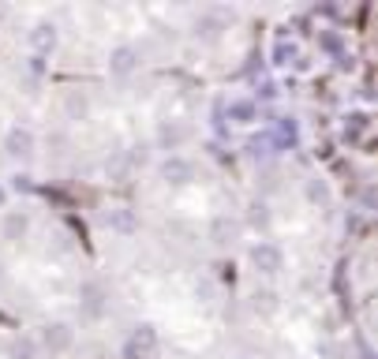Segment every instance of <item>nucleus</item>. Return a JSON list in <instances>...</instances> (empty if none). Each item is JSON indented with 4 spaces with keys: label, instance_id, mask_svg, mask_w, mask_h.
<instances>
[{
    "label": "nucleus",
    "instance_id": "obj_16",
    "mask_svg": "<svg viewBox=\"0 0 378 359\" xmlns=\"http://www.w3.org/2000/svg\"><path fill=\"white\" fill-rule=\"evenodd\" d=\"M367 131V113H348L345 116V139H360Z\"/></svg>",
    "mask_w": 378,
    "mask_h": 359
},
{
    "label": "nucleus",
    "instance_id": "obj_8",
    "mask_svg": "<svg viewBox=\"0 0 378 359\" xmlns=\"http://www.w3.org/2000/svg\"><path fill=\"white\" fill-rule=\"evenodd\" d=\"M132 352H139V355H147V352H154L158 348V329H154L150 322H139L135 326V334H132Z\"/></svg>",
    "mask_w": 378,
    "mask_h": 359
},
{
    "label": "nucleus",
    "instance_id": "obj_12",
    "mask_svg": "<svg viewBox=\"0 0 378 359\" xmlns=\"http://www.w3.org/2000/svg\"><path fill=\"white\" fill-rule=\"evenodd\" d=\"M273 146H281V150L296 146V120H292V116L277 120V139H273Z\"/></svg>",
    "mask_w": 378,
    "mask_h": 359
},
{
    "label": "nucleus",
    "instance_id": "obj_3",
    "mask_svg": "<svg viewBox=\"0 0 378 359\" xmlns=\"http://www.w3.org/2000/svg\"><path fill=\"white\" fill-rule=\"evenodd\" d=\"M132 72H139V49H135V45H116V49L109 52V75L127 79Z\"/></svg>",
    "mask_w": 378,
    "mask_h": 359
},
{
    "label": "nucleus",
    "instance_id": "obj_6",
    "mask_svg": "<svg viewBox=\"0 0 378 359\" xmlns=\"http://www.w3.org/2000/svg\"><path fill=\"white\" fill-rule=\"evenodd\" d=\"M105 224L113 232H120V236H132V232H139V214L132 206H113L105 214Z\"/></svg>",
    "mask_w": 378,
    "mask_h": 359
},
{
    "label": "nucleus",
    "instance_id": "obj_10",
    "mask_svg": "<svg viewBox=\"0 0 378 359\" xmlns=\"http://www.w3.org/2000/svg\"><path fill=\"white\" fill-rule=\"evenodd\" d=\"M184 139H188V127L184 124H161V131H158V142L168 146V150H176Z\"/></svg>",
    "mask_w": 378,
    "mask_h": 359
},
{
    "label": "nucleus",
    "instance_id": "obj_24",
    "mask_svg": "<svg viewBox=\"0 0 378 359\" xmlns=\"http://www.w3.org/2000/svg\"><path fill=\"white\" fill-rule=\"evenodd\" d=\"M266 217H270V214H266V206H263V203L251 206V221H255V224H266Z\"/></svg>",
    "mask_w": 378,
    "mask_h": 359
},
{
    "label": "nucleus",
    "instance_id": "obj_1",
    "mask_svg": "<svg viewBox=\"0 0 378 359\" xmlns=\"http://www.w3.org/2000/svg\"><path fill=\"white\" fill-rule=\"evenodd\" d=\"M251 266H255L258 273H266V277L281 273V266H285L281 247H277V244H255V247H251Z\"/></svg>",
    "mask_w": 378,
    "mask_h": 359
},
{
    "label": "nucleus",
    "instance_id": "obj_25",
    "mask_svg": "<svg viewBox=\"0 0 378 359\" xmlns=\"http://www.w3.org/2000/svg\"><path fill=\"white\" fill-rule=\"evenodd\" d=\"M322 45H326V49H341V38H337V34H326Z\"/></svg>",
    "mask_w": 378,
    "mask_h": 359
},
{
    "label": "nucleus",
    "instance_id": "obj_17",
    "mask_svg": "<svg viewBox=\"0 0 378 359\" xmlns=\"http://www.w3.org/2000/svg\"><path fill=\"white\" fill-rule=\"evenodd\" d=\"M232 232H236V224H232L229 217H217V221H214V229H210V239H214V244H229Z\"/></svg>",
    "mask_w": 378,
    "mask_h": 359
},
{
    "label": "nucleus",
    "instance_id": "obj_7",
    "mask_svg": "<svg viewBox=\"0 0 378 359\" xmlns=\"http://www.w3.org/2000/svg\"><path fill=\"white\" fill-rule=\"evenodd\" d=\"M57 26L53 23H38L34 30H30V49H34V57H49V52L57 49Z\"/></svg>",
    "mask_w": 378,
    "mask_h": 359
},
{
    "label": "nucleus",
    "instance_id": "obj_21",
    "mask_svg": "<svg viewBox=\"0 0 378 359\" xmlns=\"http://www.w3.org/2000/svg\"><path fill=\"white\" fill-rule=\"evenodd\" d=\"M255 311L273 314V311H277V296H273V292H258V296H255Z\"/></svg>",
    "mask_w": 378,
    "mask_h": 359
},
{
    "label": "nucleus",
    "instance_id": "obj_19",
    "mask_svg": "<svg viewBox=\"0 0 378 359\" xmlns=\"http://www.w3.org/2000/svg\"><path fill=\"white\" fill-rule=\"evenodd\" d=\"M270 146H273V135H258V139L247 142V150H251V157H270L273 154Z\"/></svg>",
    "mask_w": 378,
    "mask_h": 359
},
{
    "label": "nucleus",
    "instance_id": "obj_15",
    "mask_svg": "<svg viewBox=\"0 0 378 359\" xmlns=\"http://www.w3.org/2000/svg\"><path fill=\"white\" fill-rule=\"evenodd\" d=\"M304 195H307V203H315V206H326V203H330V188H326V180H307Z\"/></svg>",
    "mask_w": 378,
    "mask_h": 359
},
{
    "label": "nucleus",
    "instance_id": "obj_5",
    "mask_svg": "<svg viewBox=\"0 0 378 359\" xmlns=\"http://www.w3.org/2000/svg\"><path fill=\"white\" fill-rule=\"evenodd\" d=\"M161 180L173 183V188H184V183L195 180V165L184 161V157H168V161L161 165Z\"/></svg>",
    "mask_w": 378,
    "mask_h": 359
},
{
    "label": "nucleus",
    "instance_id": "obj_27",
    "mask_svg": "<svg viewBox=\"0 0 378 359\" xmlns=\"http://www.w3.org/2000/svg\"><path fill=\"white\" fill-rule=\"evenodd\" d=\"M4 203H8V191H4V188H0V210H4Z\"/></svg>",
    "mask_w": 378,
    "mask_h": 359
},
{
    "label": "nucleus",
    "instance_id": "obj_20",
    "mask_svg": "<svg viewBox=\"0 0 378 359\" xmlns=\"http://www.w3.org/2000/svg\"><path fill=\"white\" fill-rule=\"evenodd\" d=\"M299 60V52H296V45H277V49H273V64H296Z\"/></svg>",
    "mask_w": 378,
    "mask_h": 359
},
{
    "label": "nucleus",
    "instance_id": "obj_13",
    "mask_svg": "<svg viewBox=\"0 0 378 359\" xmlns=\"http://www.w3.org/2000/svg\"><path fill=\"white\" fill-rule=\"evenodd\" d=\"M8 355L11 359H38V344L30 337H16V341L8 344Z\"/></svg>",
    "mask_w": 378,
    "mask_h": 359
},
{
    "label": "nucleus",
    "instance_id": "obj_23",
    "mask_svg": "<svg viewBox=\"0 0 378 359\" xmlns=\"http://www.w3.org/2000/svg\"><path fill=\"white\" fill-rule=\"evenodd\" d=\"M199 34H202V38H214V34H217V19H202V23H199Z\"/></svg>",
    "mask_w": 378,
    "mask_h": 359
},
{
    "label": "nucleus",
    "instance_id": "obj_2",
    "mask_svg": "<svg viewBox=\"0 0 378 359\" xmlns=\"http://www.w3.org/2000/svg\"><path fill=\"white\" fill-rule=\"evenodd\" d=\"M4 154H8V157H19V161H27V157L34 154V131H30V127H8Z\"/></svg>",
    "mask_w": 378,
    "mask_h": 359
},
{
    "label": "nucleus",
    "instance_id": "obj_11",
    "mask_svg": "<svg viewBox=\"0 0 378 359\" xmlns=\"http://www.w3.org/2000/svg\"><path fill=\"white\" fill-rule=\"evenodd\" d=\"M255 116H258L255 101H232L229 105V120H232V124H251Z\"/></svg>",
    "mask_w": 378,
    "mask_h": 359
},
{
    "label": "nucleus",
    "instance_id": "obj_4",
    "mask_svg": "<svg viewBox=\"0 0 378 359\" xmlns=\"http://www.w3.org/2000/svg\"><path fill=\"white\" fill-rule=\"evenodd\" d=\"M71 341H75V329L68 322H49L42 329V344L49 352H68L71 348Z\"/></svg>",
    "mask_w": 378,
    "mask_h": 359
},
{
    "label": "nucleus",
    "instance_id": "obj_22",
    "mask_svg": "<svg viewBox=\"0 0 378 359\" xmlns=\"http://www.w3.org/2000/svg\"><path fill=\"white\" fill-rule=\"evenodd\" d=\"M11 188H16V191H30L34 183H30V176H27V172H19V176H11Z\"/></svg>",
    "mask_w": 378,
    "mask_h": 359
},
{
    "label": "nucleus",
    "instance_id": "obj_26",
    "mask_svg": "<svg viewBox=\"0 0 378 359\" xmlns=\"http://www.w3.org/2000/svg\"><path fill=\"white\" fill-rule=\"evenodd\" d=\"M273 94H277V86H273V83H263V90H258V98H273Z\"/></svg>",
    "mask_w": 378,
    "mask_h": 359
},
{
    "label": "nucleus",
    "instance_id": "obj_9",
    "mask_svg": "<svg viewBox=\"0 0 378 359\" xmlns=\"http://www.w3.org/2000/svg\"><path fill=\"white\" fill-rule=\"evenodd\" d=\"M27 229H30V217L23 210H8L4 214V239H23Z\"/></svg>",
    "mask_w": 378,
    "mask_h": 359
},
{
    "label": "nucleus",
    "instance_id": "obj_14",
    "mask_svg": "<svg viewBox=\"0 0 378 359\" xmlns=\"http://www.w3.org/2000/svg\"><path fill=\"white\" fill-rule=\"evenodd\" d=\"M64 109H68V116H71V120H83V116H86V109H90V101H86V94L71 90V94L64 98Z\"/></svg>",
    "mask_w": 378,
    "mask_h": 359
},
{
    "label": "nucleus",
    "instance_id": "obj_18",
    "mask_svg": "<svg viewBox=\"0 0 378 359\" xmlns=\"http://www.w3.org/2000/svg\"><path fill=\"white\" fill-rule=\"evenodd\" d=\"M83 311H86L90 318H98L101 311H105V303H101V288H94V285H90V288H86V300H83Z\"/></svg>",
    "mask_w": 378,
    "mask_h": 359
}]
</instances>
